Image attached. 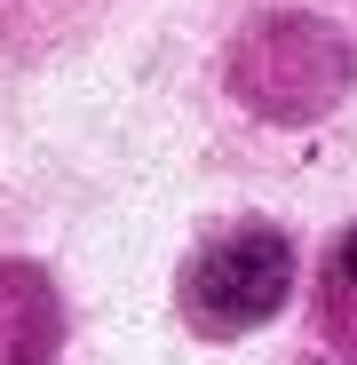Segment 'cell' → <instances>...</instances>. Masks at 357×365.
<instances>
[{"label": "cell", "instance_id": "1", "mask_svg": "<svg viewBox=\"0 0 357 365\" xmlns=\"http://www.w3.org/2000/svg\"><path fill=\"white\" fill-rule=\"evenodd\" d=\"M286 286H294V247L278 230L247 222V230L214 238V247H199V262L183 270V310L199 334L230 341V334L270 326L286 310Z\"/></svg>", "mask_w": 357, "mask_h": 365}, {"label": "cell", "instance_id": "2", "mask_svg": "<svg viewBox=\"0 0 357 365\" xmlns=\"http://www.w3.org/2000/svg\"><path fill=\"white\" fill-rule=\"evenodd\" d=\"M341 286L357 294V222L341 230V247H333V294H341Z\"/></svg>", "mask_w": 357, "mask_h": 365}]
</instances>
